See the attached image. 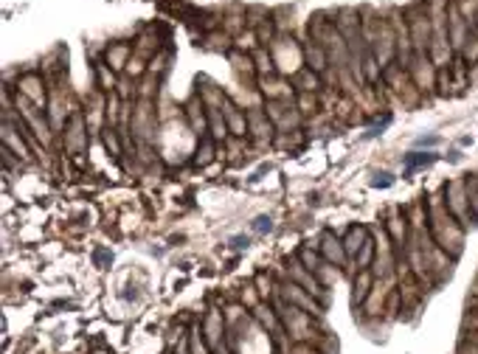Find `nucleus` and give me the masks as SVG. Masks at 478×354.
I'll return each mask as SVG.
<instances>
[{
  "mask_svg": "<svg viewBox=\"0 0 478 354\" xmlns=\"http://www.w3.org/2000/svg\"><path fill=\"white\" fill-rule=\"evenodd\" d=\"M374 186H391V174H377Z\"/></svg>",
  "mask_w": 478,
  "mask_h": 354,
  "instance_id": "nucleus-7",
  "label": "nucleus"
},
{
  "mask_svg": "<svg viewBox=\"0 0 478 354\" xmlns=\"http://www.w3.org/2000/svg\"><path fill=\"white\" fill-rule=\"evenodd\" d=\"M458 354H478V346L475 343H461L458 346Z\"/></svg>",
  "mask_w": 478,
  "mask_h": 354,
  "instance_id": "nucleus-6",
  "label": "nucleus"
},
{
  "mask_svg": "<svg viewBox=\"0 0 478 354\" xmlns=\"http://www.w3.org/2000/svg\"><path fill=\"white\" fill-rule=\"evenodd\" d=\"M363 245H366V231H363V228L352 231V234H349V239H346V250H349V253H357Z\"/></svg>",
  "mask_w": 478,
  "mask_h": 354,
  "instance_id": "nucleus-1",
  "label": "nucleus"
},
{
  "mask_svg": "<svg viewBox=\"0 0 478 354\" xmlns=\"http://www.w3.org/2000/svg\"><path fill=\"white\" fill-rule=\"evenodd\" d=\"M467 200H470V206L475 208V217H478V180H470V186H467Z\"/></svg>",
  "mask_w": 478,
  "mask_h": 354,
  "instance_id": "nucleus-4",
  "label": "nucleus"
},
{
  "mask_svg": "<svg viewBox=\"0 0 478 354\" xmlns=\"http://www.w3.org/2000/svg\"><path fill=\"white\" fill-rule=\"evenodd\" d=\"M416 143H419V146H433V143H439V138H436V135H430V138H419Z\"/></svg>",
  "mask_w": 478,
  "mask_h": 354,
  "instance_id": "nucleus-8",
  "label": "nucleus"
},
{
  "mask_svg": "<svg viewBox=\"0 0 478 354\" xmlns=\"http://www.w3.org/2000/svg\"><path fill=\"white\" fill-rule=\"evenodd\" d=\"M433 160H436V155H416V152H414V155L405 157V166H408V169H416V166H430Z\"/></svg>",
  "mask_w": 478,
  "mask_h": 354,
  "instance_id": "nucleus-2",
  "label": "nucleus"
},
{
  "mask_svg": "<svg viewBox=\"0 0 478 354\" xmlns=\"http://www.w3.org/2000/svg\"><path fill=\"white\" fill-rule=\"evenodd\" d=\"M324 245H327V256H329V259H338V262L343 259V253H341V248H338V245H341L338 239L327 236V239H324Z\"/></svg>",
  "mask_w": 478,
  "mask_h": 354,
  "instance_id": "nucleus-3",
  "label": "nucleus"
},
{
  "mask_svg": "<svg viewBox=\"0 0 478 354\" xmlns=\"http://www.w3.org/2000/svg\"><path fill=\"white\" fill-rule=\"evenodd\" d=\"M254 228H257V231H271L273 225H271V220H268V217H259V220L254 222Z\"/></svg>",
  "mask_w": 478,
  "mask_h": 354,
  "instance_id": "nucleus-5",
  "label": "nucleus"
}]
</instances>
